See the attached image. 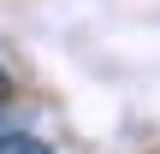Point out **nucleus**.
<instances>
[{
    "label": "nucleus",
    "instance_id": "obj_1",
    "mask_svg": "<svg viewBox=\"0 0 160 154\" xmlns=\"http://www.w3.org/2000/svg\"><path fill=\"white\" fill-rule=\"evenodd\" d=\"M0 154H53L42 137H24V131H6L0 137Z\"/></svg>",
    "mask_w": 160,
    "mask_h": 154
},
{
    "label": "nucleus",
    "instance_id": "obj_2",
    "mask_svg": "<svg viewBox=\"0 0 160 154\" xmlns=\"http://www.w3.org/2000/svg\"><path fill=\"white\" fill-rule=\"evenodd\" d=\"M6 101H12V77L0 71V107H6Z\"/></svg>",
    "mask_w": 160,
    "mask_h": 154
}]
</instances>
